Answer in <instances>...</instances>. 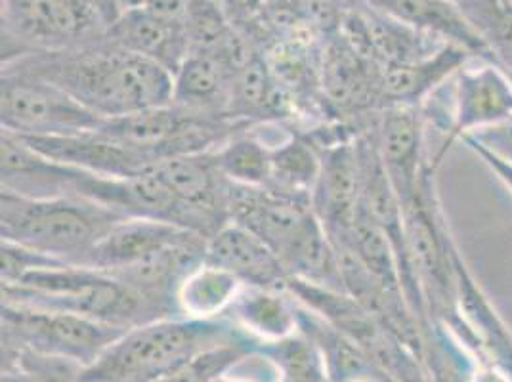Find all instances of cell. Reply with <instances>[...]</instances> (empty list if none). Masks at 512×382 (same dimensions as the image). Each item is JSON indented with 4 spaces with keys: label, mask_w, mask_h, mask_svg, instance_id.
<instances>
[{
    "label": "cell",
    "mask_w": 512,
    "mask_h": 382,
    "mask_svg": "<svg viewBox=\"0 0 512 382\" xmlns=\"http://www.w3.org/2000/svg\"><path fill=\"white\" fill-rule=\"evenodd\" d=\"M281 373L274 360L260 350V346L237 361L213 382H279Z\"/></svg>",
    "instance_id": "25"
},
{
    "label": "cell",
    "mask_w": 512,
    "mask_h": 382,
    "mask_svg": "<svg viewBox=\"0 0 512 382\" xmlns=\"http://www.w3.org/2000/svg\"><path fill=\"white\" fill-rule=\"evenodd\" d=\"M470 60L474 56L469 50L448 43L417 62L383 67L381 106H423Z\"/></svg>",
    "instance_id": "12"
},
{
    "label": "cell",
    "mask_w": 512,
    "mask_h": 382,
    "mask_svg": "<svg viewBox=\"0 0 512 382\" xmlns=\"http://www.w3.org/2000/svg\"><path fill=\"white\" fill-rule=\"evenodd\" d=\"M2 382H39L31 373L23 371L22 367H4Z\"/></svg>",
    "instance_id": "27"
},
{
    "label": "cell",
    "mask_w": 512,
    "mask_h": 382,
    "mask_svg": "<svg viewBox=\"0 0 512 382\" xmlns=\"http://www.w3.org/2000/svg\"><path fill=\"white\" fill-rule=\"evenodd\" d=\"M16 136V134H14ZM22 138V136H18ZM23 142L46 159L67 167L128 178L142 174L157 165L151 157L111 140L100 130L77 136H50V138H22Z\"/></svg>",
    "instance_id": "11"
},
{
    "label": "cell",
    "mask_w": 512,
    "mask_h": 382,
    "mask_svg": "<svg viewBox=\"0 0 512 382\" xmlns=\"http://www.w3.org/2000/svg\"><path fill=\"white\" fill-rule=\"evenodd\" d=\"M0 100L2 130L22 138L77 136L106 123L60 86L10 67H2Z\"/></svg>",
    "instance_id": "7"
},
{
    "label": "cell",
    "mask_w": 512,
    "mask_h": 382,
    "mask_svg": "<svg viewBox=\"0 0 512 382\" xmlns=\"http://www.w3.org/2000/svg\"><path fill=\"white\" fill-rule=\"evenodd\" d=\"M365 4L415 27L442 43L457 44L474 58L493 60L490 44L472 25L457 2L451 0H365Z\"/></svg>",
    "instance_id": "13"
},
{
    "label": "cell",
    "mask_w": 512,
    "mask_h": 382,
    "mask_svg": "<svg viewBox=\"0 0 512 382\" xmlns=\"http://www.w3.org/2000/svg\"><path fill=\"white\" fill-rule=\"evenodd\" d=\"M247 337L232 319L167 318L128 329L83 369L81 382H157L197 356Z\"/></svg>",
    "instance_id": "3"
},
{
    "label": "cell",
    "mask_w": 512,
    "mask_h": 382,
    "mask_svg": "<svg viewBox=\"0 0 512 382\" xmlns=\"http://www.w3.org/2000/svg\"><path fill=\"white\" fill-rule=\"evenodd\" d=\"M60 86L83 106L104 119L125 117L172 102L174 75L150 58L136 54L111 39L62 52L27 54L2 62Z\"/></svg>",
    "instance_id": "1"
},
{
    "label": "cell",
    "mask_w": 512,
    "mask_h": 382,
    "mask_svg": "<svg viewBox=\"0 0 512 382\" xmlns=\"http://www.w3.org/2000/svg\"><path fill=\"white\" fill-rule=\"evenodd\" d=\"M106 35L92 0H2V62L79 48Z\"/></svg>",
    "instance_id": "5"
},
{
    "label": "cell",
    "mask_w": 512,
    "mask_h": 382,
    "mask_svg": "<svg viewBox=\"0 0 512 382\" xmlns=\"http://www.w3.org/2000/svg\"><path fill=\"white\" fill-rule=\"evenodd\" d=\"M243 2H247V4H258L260 0H243Z\"/></svg>",
    "instance_id": "29"
},
{
    "label": "cell",
    "mask_w": 512,
    "mask_h": 382,
    "mask_svg": "<svg viewBox=\"0 0 512 382\" xmlns=\"http://www.w3.org/2000/svg\"><path fill=\"white\" fill-rule=\"evenodd\" d=\"M255 348H258V344L249 340H239V342L218 346L197 356L188 365L180 367L178 371L157 382H213L218 375L228 371L232 365L243 360Z\"/></svg>",
    "instance_id": "23"
},
{
    "label": "cell",
    "mask_w": 512,
    "mask_h": 382,
    "mask_svg": "<svg viewBox=\"0 0 512 382\" xmlns=\"http://www.w3.org/2000/svg\"><path fill=\"white\" fill-rule=\"evenodd\" d=\"M207 260L232 272L243 285L285 287L289 279L276 251L255 232L232 220L209 239Z\"/></svg>",
    "instance_id": "14"
},
{
    "label": "cell",
    "mask_w": 512,
    "mask_h": 382,
    "mask_svg": "<svg viewBox=\"0 0 512 382\" xmlns=\"http://www.w3.org/2000/svg\"><path fill=\"white\" fill-rule=\"evenodd\" d=\"M358 138L321 149L320 178L312 195V209L329 235L348 234L362 209V153Z\"/></svg>",
    "instance_id": "10"
},
{
    "label": "cell",
    "mask_w": 512,
    "mask_h": 382,
    "mask_svg": "<svg viewBox=\"0 0 512 382\" xmlns=\"http://www.w3.org/2000/svg\"><path fill=\"white\" fill-rule=\"evenodd\" d=\"M128 329L69 312L2 302V346L92 365Z\"/></svg>",
    "instance_id": "6"
},
{
    "label": "cell",
    "mask_w": 512,
    "mask_h": 382,
    "mask_svg": "<svg viewBox=\"0 0 512 382\" xmlns=\"http://www.w3.org/2000/svg\"><path fill=\"white\" fill-rule=\"evenodd\" d=\"M123 214L81 197H25L2 190V241L62 262L83 264Z\"/></svg>",
    "instance_id": "4"
},
{
    "label": "cell",
    "mask_w": 512,
    "mask_h": 382,
    "mask_svg": "<svg viewBox=\"0 0 512 382\" xmlns=\"http://www.w3.org/2000/svg\"><path fill=\"white\" fill-rule=\"evenodd\" d=\"M226 318L258 346L279 342L300 331L299 302L285 287L243 285Z\"/></svg>",
    "instance_id": "16"
},
{
    "label": "cell",
    "mask_w": 512,
    "mask_h": 382,
    "mask_svg": "<svg viewBox=\"0 0 512 382\" xmlns=\"http://www.w3.org/2000/svg\"><path fill=\"white\" fill-rule=\"evenodd\" d=\"M461 142L472 151H484L512 167V117L490 127L474 130Z\"/></svg>",
    "instance_id": "24"
},
{
    "label": "cell",
    "mask_w": 512,
    "mask_h": 382,
    "mask_svg": "<svg viewBox=\"0 0 512 382\" xmlns=\"http://www.w3.org/2000/svg\"><path fill=\"white\" fill-rule=\"evenodd\" d=\"M50 382H81L79 379H64V381H50Z\"/></svg>",
    "instance_id": "28"
},
{
    "label": "cell",
    "mask_w": 512,
    "mask_h": 382,
    "mask_svg": "<svg viewBox=\"0 0 512 382\" xmlns=\"http://www.w3.org/2000/svg\"><path fill=\"white\" fill-rule=\"evenodd\" d=\"M451 2H457V4H459V0H451Z\"/></svg>",
    "instance_id": "31"
},
{
    "label": "cell",
    "mask_w": 512,
    "mask_h": 382,
    "mask_svg": "<svg viewBox=\"0 0 512 382\" xmlns=\"http://www.w3.org/2000/svg\"><path fill=\"white\" fill-rule=\"evenodd\" d=\"M2 302L69 312L121 329H134L167 316L119 277L83 264L48 260L2 283Z\"/></svg>",
    "instance_id": "2"
},
{
    "label": "cell",
    "mask_w": 512,
    "mask_h": 382,
    "mask_svg": "<svg viewBox=\"0 0 512 382\" xmlns=\"http://www.w3.org/2000/svg\"><path fill=\"white\" fill-rule=\"evenodd\" d=\"M375 142L400 201H406L432 167L425 146V115L421 107L386 106L379 109Z\"/></svg>",
    "instance_id": "9"
},
{
    "label": "cell",
    "mask_w": 512,
    "mask_h": 382,
    "mask_svg": "<svg viewBox=\"0 0 512 382\" xmlns=\"http://www.w3.org/2000/svg\"><path fill=\"white\" fill-rule=\"evenodd\" d=\"M107 39L165 65L172 75L192 52L184 22L161 18L144 8H127L109 27Z\"/></svg>",
    "instance_id": "17"
},
{
    "label": "cell",
    "mask_w": 512,
    "mask_h": 382,
    "mask_svg": "<svg viewBox=\"0 0 512 382\" xmlns=\"http://www.w3.org/2000/svg\"><path fill=\"white\" fill-rule=\"evenodd\" d=\"M394 382H396V381H394Z\"/></svg>",
    "instance_id": "32"
},
{
    "label": "cell",
    "mask_w": 512,
    "mask_h": 382,
    "mask_svg": "<svg viewBox=\"0 0 512 382\" xmlns=\"http://www.w3.org/2000/svg\"><path fill=\"white\" fill-rule=\"evenodd\" d=\"M251 127L237 132L220 148L214 149V161L222 176L232 184L245 188H268L274 144L256 134Z\"/></svg>",
    "instance_id": "21"
},
{
    "label": "cell",
    "mask_w": 512,
    "mask_h": 382,
    "mask_svg": "<svg viewBox=\"0 0 512 382\" xmlns=\"http://www.w3.org/2000/svg\"><path fill=\"white\" fill-rule=\"evenodd\" d=\"M237 69L209 52H190L174 73L172 104L201 115L230 117Z\"/></svg>",
    "instance_id": "15"
},
{
    "label": "cell",
    "mask_w": 512,
    "mask_h": 382,
    "mask_svg": "<svg viewBox=\"0 0 512 382\" xmlns=\"http://www.w3.org/2000/svg\"><path fill=\"white\" fill-rule=\"evenodd\" d=\"M446 90L449 104L438 107L442 115L436 117V123L442 125L444 142L430 159L434 169L442 165L455 142L474 130L512 117V75L493 60H470L449 81Z\"/></svg>",
    "instance_id": "8"
},
{
    "label": "cell",
    "mask_w": 512,
    "mask_h": 382,
    "mask_svg": "<svg viewBox=\"0 0 512 382\" xmlns=\"http://www.w3.org/2000/svg\"><path fill=\"white\" fill-rule=\"evenodd\" d=\"M260 350L274 360L279 373L291 382H331L320 346L302 331L279 342L262 344Z\"/></svg>",
    "instance_id": "22"
},
{
    "label": "cell",
    "mask_w": 512,
    "mask_h": 382,
    "mask_svg": "<svg viewBox=\"0 0 512 382\" xmlns=\"http://www.w3.org/2000/svg\"><path fill=\"white\" fill-rule=\"evenodd\" d=\"M320 170V146L306 134H287L272 149V176L266 190L312 203Z\"/></svg>",
    "instance_id": "19"
},
{
    "label": "cell",
    "mask_w": 512,
    "mask_h": 382,
    "mask_svg": "<svg viewBox=\"0 0 512 382\" xmlns=\"http://www.w3.org/2000/svg\"><path fill=\"white\" fill-rule=\"evenodd\" d=\"M279 382H291L289 381V379H285V377H283V375H281V381Z\"/></svg>",
    "instance_id": "30"
},
{
    "label": "cell",
    "mask_w": 512,
    "mask_h": 382,
    "mask_svg": "<svg viewBox=\"0 0 512 382\" xmlns=\"http://www.w3.org/2000/svg\"><path fill=\"white\" fill-rule=\"evenodd\" d=\"M190 234L165 220L123 218L86 256L83 266L115 272Z\"/></svg>",
    "instance_id": "18"
},
{
    "label": "cell",
    "mask_w": 512,
    "mask_h": 382,
    "mask_svg": "<svg viewBox=\"0 0 512 382\" xmlns=\"http://www.w3.org/2000/svg\"><path fill=\"white\" fill-rule=\"evenodd\" d=\"M476 153V157H480V161L488 167V169L503 182V186L507 188V190L511 191L512 195V167L509 165H505L503 161H499V159H495V157H491L488 153H484V151H474Z\"/></svg>",
    "instance_id": "26"
},
{
    "label": "cell",
    "mask_w": 512,
    "mask_h": 382,
    "mask_svg": "<svg viewBox=\"0 0 512 382\" xmlns=\"http://www.w3.org/2000/svg\"><path fill=\"white\" fill-rule=\"evenodd\" d=\"M243 283L237 277L209 262H201L178 289L176 302L182 318L220 319L226 318Z\"/></svg>",
    "instance_id": "20"
}]
</instances>
